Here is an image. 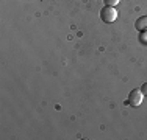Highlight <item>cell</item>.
<instances>
[{"mask_svg":"<svg viewBox=\"0 0 147 140\" xmlns=\"http://www.w3.org/2000/svg\"><path fill=\"white\" fill-rule=\"evenodd\" d=\"M142 92L141 90H131L130 92V95H128V100H127V103L130 104V106L133 107H136V106H139V104L142 103Z\"/></svg>","mask_w":147,"mask_h":140,"instance_id":"obj_2","label":"cell"},{"mask_svg":"<svg viewBox=\"0 0 147 140\" xmlns=\"http://www.w3.org/2000/svg\"><path fill=\"white\" fill-rule=\"evenodd\" d=\"M141 92H142V95H147V83L142 84V87H141Z\"/></svg>","mask_w":147,"mask_h":140,"instance_id":"obj_5","label":"cell"},{"mask_svg":"<svg viewBox=\"0 0 147 140\" xmlns=\"http://www.w3.org/2000/svg\"><path fill=\"white\" fill-rule=\"evenodd\" d=\"M135 28L138 31H147V16L138 17L136 22H135Z\"/></svg>","mask_w":147,"mask_h":140,"instance_id":"obj_3","label":"cell"},{"mask_svg":"<svg viewBox=\"0 0 147 140\" xmlns=\"http://www.w3.org/2000/svg\"><path fill=\"white\" fill-rule=\"evenodd\" d=\"M116 17H117V11L114 9V6H105V8H102V11H100V19L105 23L114 22Z\"/></svg>","mask_w":147,"mask_h":140,"instance_id":"obj_1","label":"cell"},{"mask_svg":"<svg viewBox=\"0 0 147 140\" xmlns=\"http://www.w3.org/2000/svg\"><path fill=\"white\" fill-rule=\"evenodd\" d=\"M121 0H105V5L107 6H116Z\"/></svg>","mask_w":147,"mask_h":140,"instance_id":"obj_4","label":"cell"}]
</instances>
